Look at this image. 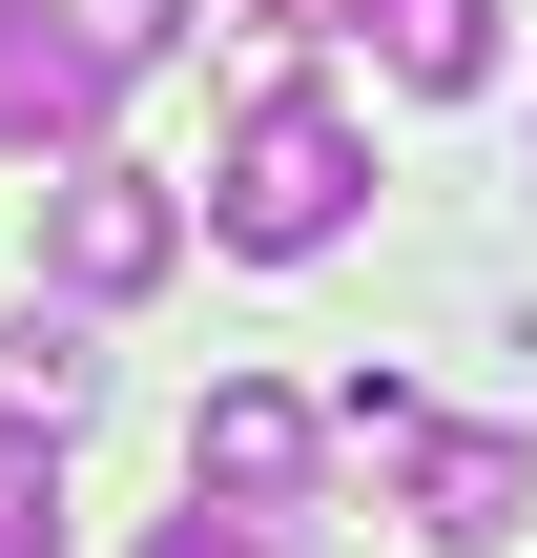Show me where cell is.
Returning a JSON list of instances; mask_svg holds the SVG:
<instances>
[{"mask_svg": "<svg viewBox=\"0 0 537 558\" xmlns=\"http://www.w3.org/2000/svg\"><path fill=\"white\" fill-rule=\"evenodd\" d=\"M83 414H103V311L62 290V311H21V331H0V435H41V456H62Z\"/></svg>", "mask_w": 537, "mask_h": 558, "instance_id": "cell-6", "label": "cell"}, {"mask_svg": "<svg viewBox=\"0 0 537 558\" xmlns=\"http://www.w3.org/2000/svg\"><path fill=\"white\" fill-rule=\"evenodd\" d=\"M414 538H455V558L537 538V435H435L414 456Z\"/></svg>", "mask_w": 537, "mask_h": 558, "instance_id": "cell-5", "label": "cell"}, {"mask_svg": "<svg viewBox=\"0 0 537 558\" xmlns=\"http://www.w3.org/2000/svg\"><path fill=\"white\" fill-rule=\"evenodd\" d=\"M145 62L83 21V0H0V145L21 166H62V145H103V104H124Z\"/></svg>", "mask_w": 537, "mask_h": 558, "instance_id": "cell-3", "label": "cell"}, {"mask_svg": "<svg viewBox=\"0 0 537 558\" xmlns=\"http://www.w3.org/2000/svg\"><path fill=\"white\" fill-rule=\"evenodd\" d=\"M186 497H248V518H290V497H310V414H290L269 373H228V393L186 414Z\"/></svg>", "mask_w": 537, "mask_h": 558, "instance_id": "cell-4", "label": "cell"}, {"mask_svg": "<svg viewBox=\"0 0 537 558\" xmlns=\"http://www.w3.org/2000/svg\"><path fill=\"white\" fill-rule=\"evenodd\" d=\"M269 21H290V41H373V0H269Z\"/></svg>", "mask_w": 537, "mask_h": 558, "instance_id": "cell-11", "label": "cell"}, {"mask_svg": "<svg viewBox=\"0 0 537 558\" xmlns=\"http://www.w3.org/2000/svg\"><path fill=\"white\" fill-rule=\"evenodd\" d=\"M0 558H62V497H41V435H0Z\"/></svg>", "mask_w": 537, "mask_h": 558, "instance_id": "cell-10", "label": "cell"}, {"mask_svg": "<svg viewBox=\"0 0 537 558\" xmlns=\"http://www.w3.org/2000/svg\"><path fill=\"white\" fill-rule=\"evenodd\" d=\"M352 207H373V145H352L331 83H269V104L207 145V248H248V269H310Z\"/></svg>", "mask_w": 537, "mask_h": 558, "instance_id": "cell-1", "label": "cell"}, {"mask_svg": "<svg viewBox=\"0 0 537 558\" xmlns=\"http://www.w3.org/2000/svg\"><path fill=\"white\" fill-rule=\"evenodd\" d=\"M373 62H393L414 104H476V83H497V0H373Z\"/></svg>", "mask_w": 537, "mask_h": 558, "instance_id": "cell-7", "label": "cell"}, {"mask_svg": "<svg viewBox=\"0 0 537 558\" xmlns=\"http://www.w3.org/2000/svg\"><path fill=\"white\" fill-rule=\"evenodd\" d=\"M145 558H290V518H248V497H186V518H145Z\"/></svg>", "mask_w": 537, "mask_h": 558, "instance_id": "cell-9", "label": "cell"}, {"mask_svg": "<svg viewBox=\"0 0 537 558\" xmlns=\"http://www.w3.org/2000/svg\"><path fill=\"white\" fill-rule=\"evenodd\" d=\"M331 456H373V476H414V456H435V414H414V373H352V393H331Z\"/></svg>", "mask_w": 537, "mask_h": 558, "instance_id": "cell-8", "label": "cell"}, {"mask_svg": "<svg viewBox=\"0 0 537 558\" xmlns=\"http://www.w3.org/2000/svg\"><path fill=\"white\" fill-rule=\"evenodd\" d=\"M41 269H62L83 311L166 290V269H186V207H166V166H124V145H62V166H41Z\"/></svg>", "mask_w": 537, "mask_h": 558, "instance_id": "cell-2", "label": "cell"}]
</instances>
